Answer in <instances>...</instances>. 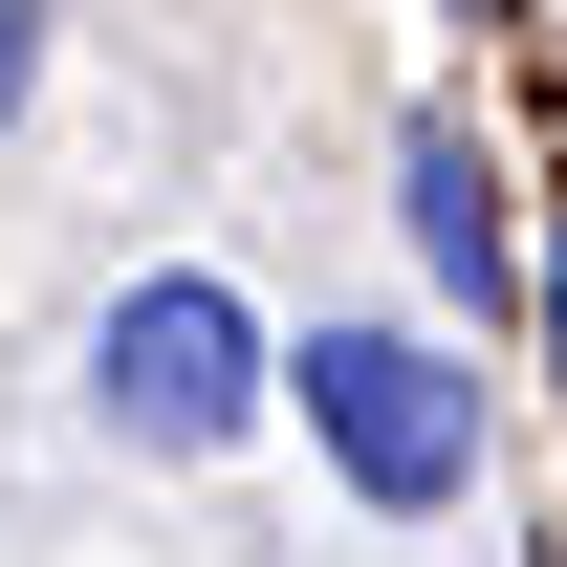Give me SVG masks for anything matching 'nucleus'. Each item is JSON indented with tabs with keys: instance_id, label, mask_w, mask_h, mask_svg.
Returning <instances> with one entry per match:
<instances>
[{
	"instance_id": "1",
	"label": "nucleus",
	"mask_w": 567,
	"mask_h": 567,
	"mask_svg": "<svg viewBox=\"0 0 567 567\" xmlns=\"http://www.w3.org/2000/svg\"><path fill=\"white\" fill-rule=\"evenodd\" d=\"M284 415H306V458H328L371 524H458V502L502 481L481 350H458V328H393V306H306V328H284Z\"/></svg>"
},
{
	"instance_id": "2",
	"label": "nucleus",
	"mask_w": 567,
	"mask_h": 567,
	"mask_svg": "<svg viewBox=\"0 0 567 567\" xmlns=\"http://www.w3.org/2000/svg\"><path fill=\"white\" fill-rule=\"evenodd\" d=\"M87 415L132 436V458H218V436L284 415V328L218 262H153V284H110V328H87Z\"/></svg>"
},
{
	"instance_id": "3",
	"label": "nucleus",
	"mask_w": 567,
	"mask_h": 567,
	"mask_svg": "<svg viewBox=\"0 0 567 567\" xmlns=\"http://www.w3.org/2000/svg\"><path fill=\"white\" fill-rule=\"evenodd\" d=\"M393 218H415L436 328H502V306H524V197H502L481 110H415V132H393Z\"/></svg>"
},
{
	"instance_id": "4",
	"label": "nucleus",
	"mask_w": 567,
	"mask_h": 567,
	"mask_svg": "<svg viewBox=\"0 0 567 567\" xmlns=\"http://www.w3.org/2000/svg\"><path fill=\"white\" fill-rule=\"evenodd\" d=\"M524 328H546V393H567V218L524 240Z\"/></svg>"
},
{
	"instance_id": "5",
	"label": "nucleus",
	"mask_w": 567,
	"mask_h": 567,
	"mask_svg": "<svg viewBox=\"0 0 567 567\" xmlns=\"http://www.w3.org/2000/svg\"><path fill=\"white\" fill-rule=\"evenodd\" d=\"M22 87H44V0H0V110H22Z\"/></svg>"
},
{
	"instance_id": "6",
	"label": "nucleus",
	"mask_w": 567,
	"mask_h": 567,
	"mask_svg": "<svg viewBox=\"0 0 567 567\" xmlns=\"http://www.w3.org/2000/svg\"><path fill=\"white\" fill-rule=\"evenodd\" d=\"M481 22H502V0H481Z\"/></svg>"
}]
</instances>
